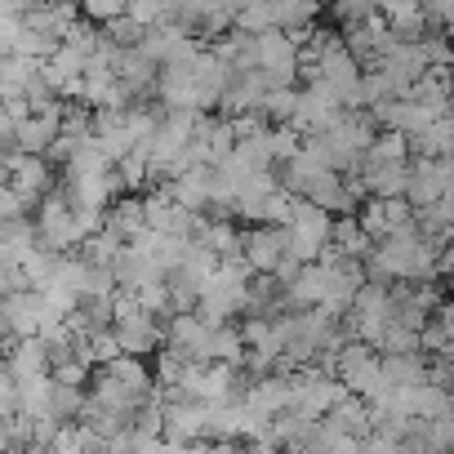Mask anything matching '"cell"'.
Segmentation results:
<instances>
[{
  "label": "cell",
  "instance_id": "1",
  "mask_svg": "<svg viewBox=\"0 0 454 454\" xmlns=\"http://www.w3.org/2000/svg\"><path fill=\"white\" fill-rule=\"evenodd\" d=\"M365 277L383 281V286H410V281H441L436 277V246L419 232H401V237H383L374 241L370 259H365Z\"/></svg>",
  "mask_w": 454,
  "mask_h": 454
},
{
  "label": "cell",
  "instance_id": "2",
  "mask_svg": "<svg viewBox=\"0 0 454 454\" xmlns=\"http://www.w3.org/2000/svg\"><path fill=\"white\" fill-rule=\"evenodd\" d=\"M330 232H334V214H325L321 205L299 196V205L286 223V254H294L299 263H317L330 246Z\"/></svg>",
  "mask_w": 454,
  "mask_h": 454
},
{
  "label": "cell",
  "instance_id": "3",
  "mask_svg": "<svg viewBox=\"0 0 454 454\" xmlns=\"http://www.w3.org/2000/svg\"><path fill=\"white\" fill-rule=\"evenodd\" d=\"M387 321H392V286H383V281H370V277H365V286L356 290V299H352V308H348L343 325H348V334H352V339H361V343H370V348H374V339L387 330Z\"/></svg>",
  "mask_w": 454,
  "mask_h": 454
},
{
  "label": "cell",
  "instance_id": "4",
  "mask_svg": "<svg viewBox=\"0 0 454 454\" xmlns=\"http://www.w3.org/2000/svg\"><path fill=\"white\" fill-rule=\"evenodd\" d=\"M339 112H343V98H339L330 85L308 81V85L299 90V107H294L290 129H299L303 138H308V134H325V129L339 121Z\"/></svg>",
  "mask_w": 454,
  "mask_h": 454
},
{
  "label": "cell",
  "instance_id": "5",
  "mask_svg": "<svg viewBox=\"0 0 454 454\" xmlns=\"http://www.w3.org/2000/svg\"><path fill=\"white\" fill-rule=\"evenodd\" d=\"M156 98H160L165 107H187V112L214 107V98L200 90L192 63H169V67H160V76H156Z\"/></svg>",
  "mask_w": 454,
  "mask_h": 454
},
{
  "label": "cell",
  "instance_id": "6",
  "mask_svg": "<svg viewBox=\"0 0 454 454\" xmlns=\"http://www.w3.org/2000/svg\"><path fill=\"white\" fill-rule=\"evenodd\" d=\"M112 334H116V343H121L125 356H147V352H160V348H165V325H160V317H152V312H143V308H134L129 317H121V321L112 325Z\"/></svg>",
  "mask_w": 454,
  "mask_h": 454
},
{
  "label": "cell",
  "instance_id": "7",
  "mask_svg": "<svg viewBox=\"0 0 454 454\" xmlns=\"http://www.w3.org/2000/svg\"><path fill=\"white\" fill-rule=\"evenodd\" d=\"M374 67L387 76L392 94H396V98H405V94H410V85H414V81L427 72V59H423V45H419V41H414V45L396 41V45H392V50H387L379 63H374Z\"/></svg>",
  "mask_w": 454,
  "mask_h": 454
},
{
  "label": "cell",
  "instance_id": "8",
  "mask_svg": "<svg viewBox=\"0 0 454 454\" xmlns=\"http://www.w3.org/2000/svg\"><path fill=\"white\" fill-rule=\"evenodd\" d=\"M209 334H214V321H205L196 308H192V312H174V317L165 321V348L183 352L187 361H205Z\"/></svg>",
  "mask_w": 454,
  "mask_h": 454
},
{
  "label": "cell",
  "instance_id": "9",
  "mask_svg": "<svg viewBox=\"0 0 454 454\" xmlns=\"http://www.w3.org/2000/svg\"><path fill=\"white\" fill-rule=\"evenodd\" d=\"M241 259L254 272H277V263L286 259V227H272V223L246 227L241 232Z\"/></svg>",
  "mask_w": 454,
  "mask_h": 454
},
{
  "label": "cell",
  "instance_id": "10",
  "mask_svg": "<svg viewBox=\"0 0 454 454\" xmlns=\"http://www.w3.org/2000/svg\"><path fill=\"white\" fill-rule=\"evenodd\" d=\"M63 112H67V103H59V107L45 112V116H23V121L14 125V152H23V156H45V152L54 147V138L63 134Z\"/></svg>",
  "mask_w": 454,
  "mask_h": 454
},
{
  "label": "cell",
  "instance_id": "11",
  "mask_svg": "<svg viewBox=\"0 0 454 454\" xmlns=\"http://www.w3.org/2000/svg\"><path fill=\"white\" fill-rule=\"evenodd\" d=\"M5 169H10V187L32 205L36 196L45 200L50 196V183H54V174H50V160L45 156H23V152H14V156H5Z\"/></svg>",
  "mask_w": 454,
  "mask_h": 454
},
{
  "label": "cell",
  "instance_id": "12",
  "mask_svg": "<svg viewBox=\"0 0 454 454\" xmlns=\"http://www.w3.org/2000/svg\"><path fill=\"white\" fill-rule=\"evenodd\" d=\"M112 277H116L121 290H143V286H152V281H165V268H160L156 259H147L143 250L121 246V254H116V263H112Z\"/></svg>",
  "mask_w": 454,
  "mask_h": 454
},
{
  "label": "cell",
  "instance_id": "13",
  "mask_svg": "<svg viewBox=\"0 0 454 454\" xmlns=\"http://www.w3.org/2000/svg\"><path fill=\"white\" fill-rule=\"evenodd\" d=\"M427 365H432V356H423V352H396V356H379L383 383H387L392 392L427 383Z\"/></svg>",
  "mask_w": 454,
  "mask_h": 454
},
{
  "label": "cell",
  "instance_id": "14",
  "mask_svg": "<svg viewBox=\"0 0 454 454\" xmlns=\"http://www.w3.org/2000/svg\"><path fill=\"white\" fill-rule=\"evenodd\" d=\"M334 259H352V263H365L370 259V250H374V241H370V232L356 223V218H334V232H330V246H325Z\"/></svg>",
  "mask_w": 454,
  "mask_h": 454
},
{
  "label": "cell",
  "instance_id": "15",
  "mask_svg": "<svg viewBox=\"0 0 454 454\" xmlns=\"http://www.w3.org/2000/svg\"><path fill=\"white\" fill-rule=\"evenodd\" d=\"M10 361H5V370L14 374V379H32V374H50V348H45V339L41 334H32V339H10V352H5Z\"/></svg>",
  "mask_w": 454,
  "mask_h": 454
},
{
  "label": "cell",
  "instance_id": "16",
  "mask_svg": "<svg viewBox=\"0 0 454 454\" xmlns=\"http://www.w3.org/2000/svg\"><path fill=\"white\" fill-rule=\"evenodd\" d=\"M361 187L365 196H379V200H392V196H405V183H410V160L405 165H361Z\"/></svg>",
  "mask_w": 454,
  "mask_h": 454
},
{
  "label": "cell",
  "instance_id": "17",
  "mask_svg": "<svg viewBox=\"0 0 454 454\" xmlns=\"http://www.w3.org/2000/svg\"><path fill=\"white\" fill-rule=\"evenodd\" d=\"M107 232L121 237L125 246L138 241L147 232V214H143V196H121L112 209H107Z\"/></svg>",
  "mask_w": 454,
  "mask_h": 454
},
{
  "label": "cell",
  "instance_id": "18",
  "mask_svg": "<svg viewBox=\"0 0 454 454\" xmlns=\"http://www.w3.org/2000/svg\"><path fill=\"white\" fill-rule=\"evenodd\" d=\"M281 187V178L268 169V174H250L241 187H237V214L241 218H250V223H263V205H268V196Z\"/></svg>",
  "mask_w": 454,
  "mask_h": 454
},
{
  "label": "cell",
  "instance_id": "19",
  "mask_svg": "<svg viewBox=\"0 0 454 454\" xmlns=\"http://www.w3.org/2000/svg\"><path fill=\"white\" fill-rule=\"evenodd\" d=\"M196 241L223 263V259H241V232L227 218H205L200 223V232H196Z\"/></svg>",
  "mask_w": 454,
  "mask_h": 454
},
{
  "label": "cell",
  "instance_id": "20",
  "mask_svg": "<svg viewBox=\"0 0 454 454\" xmlns=\"http://www.w3.org/2000/svg\"><path fill=\"white\" fill-rule=\"evenodd\" d=\"M410 152L414 156H432V160L454 156V112H441L419 138H410Z\"/></svg>",
  "mask_w": 454,
  "mask_h": 454
},
{
  "label": "cell",
  "instance_id": "21",
  "mask_svg": "<svg viewBox=\"0 0 454 454\" xmlns=\"http://www.w3.org/2000/svg\"><path fill=\"white\" fill-rule=\"evenodd\" d=\"M205 361L241 370L246 365V339H241V330L237 325H214V334L205 343Z\"/></svg>",
  "mask_w": 454,
  "mask_h": 454
},
{
  "label": "cell",
  "instance_id": "22",
  "mask_svg": "<svg viewBox=\"0 0 454 454\" xmlns=\"http://www.w3.org/2000/svg\"><path fill=\"white\" fill-rule=\"evenodd\" d=\"M405 98H414L419 107H427V112H450V72H441V67H427L414 85H410V94Z\"/></svg>",
  "mask_w": 454,
  "mask_h": 454
},
{
  "label": "cell",
  "instance_id": "23",
  "mask_svg": "<svg viewBox=\"0 0 454 454\" xmlns=\"http://www.w3.org/2000/svg\"><path fill=\"white\" fill-rule=\"evenodd\" d=\"M325 423L339 432V436H370V405L361 401V396H343L330 414H325Z\"/></svg>",
  "mask_w": 454,
  "mask_h": 454
},
{
  "label": "cell",
  "instance_id": "24",
  "mask_svg": "<svg viewBox=\"0 0 454 454\" xmlns=\"http://www.w3.org/2000/svg\"><path fill=\"white\" fill-rule=\"evenodd\" d=\"M410 160V138L396 134V129H379L361 156V165H405ZM361 174V169H356Z\"/></svg>",
  "mask_w": 454,
  "mask_h": 454
},
{
  "label": "cell",
  "instance_id": "25",
  "mask_svg": "<svg viewBox=\"0 0 454 454\" xmlns=\"http://www.w3.org/2000/svg\"><path fill=\"white\" fill-rule=\"evenodd\" d=\"M50 396H54V374L19 379V414L23 419H50Z\"/></svg>",
  "mask_w": 454,
  "mask_h": 454
},
{
  "label": "cell",
  "instance_id": "26",
  "mask_svg": "<svg viewBox=\"0 0 454 454\" xmlns=\"http://www.w3.org/2000/svg\"><path fill=\"white\" fill-rule=\"evenodd\" d=\"M232 27H237V10L227 5V0H200L192 36H227Z\"/></svg>",
  "mask_w": 454,
  "mask_h": 454
},
{
  "label": "cell",
  "instance_id": "27",
  "mask_svg": "<svg viewBox=\"0 0 454 454\" xmlns=\"http://www.w3.org/2000/svg\"><path fill=\"white\" fill-rule=\"evenodd\" d=\"M294 107H299V90L294 85H277L263 94V116L277 121V125H290L294 121Z\"/></svg>",
  "mask_w": 454,
  "mask_h": 454
},
{
  "label": "cell",
  "instance_id": "28",
  "mask_svg": "<svg viewBox=\"0 0 454 454\" xmlns=\"http://www.w3.org/2000/svg\"><path fill=\"white\" fill-rule=\"evenodd\" d=\"M379 356H396V352H419V330H405L401 321H387V330L374 339Z\"/></svg>",
  "mask_w": 454,
  "mask_h": 454
},
{
  "label": "cell",
  "instance_id": "29",
  "mask_svg": "<svg viewBox=\"0 0 454 454\" xmlns=\"http://www.w3.org/2000/svg\"><path fill=\"white\" fill-rule=\"evenodd\" d=\"M81 410H85V392H81V387H63V383H54L50 419H59V423H76V419H81Z\"/></svg>",
  "mask_w": 454,
  "mask_h": 454
},
{
  "label": "cell",
  "instance_id": "30",
  "mask_svg": "<svg viewBox=\"0 0 454 454\" xmlns=\"http://www.w3.org/2000/svg\"><path fill=\"white\" fill-rule=\"evenodd\" d=\"M272 27H277V19H272L268 0H254V5H246V10L237 14V32H246V36H263V32H272Z\"/></svg>",
  "mask_w": 454,
  "mask_h": 454
},
{
  "label": "cell",
  "instance_id": "31",
  "mask_svg": "<svg viewBox=\"0 0 454 454\" xmlns=\"http://www.w3.org/2000/svg\"><path fill=\"white\" fill-rule=\"evenodd\" d=\"M187 365H192V361H187L183 352L160 348V352H156V383H160V387H178L183 374H187Z\"/></svg>",
  "mask_w": 454,
  "mask_h": 454
},
{
  "label": "cell",
  "instance_id": "32",
  "mask_svg": "<svg viewBox=\"0 0 454 454\" xmlns=\"http://www.w3.org/2000/svg\"><path fill=\"white\" fill-rule=\"evenodd\" d=\"M125 14L143 27H160L169 23V0H125Z\"/></svg>",
  "mask_w": 454,
  "mask_h": 454
},
{
  "label": "cell",
  "instance_id": "33",
  "mask_svg": "<svg viewBox=\"0 0 454 454\" xmlns=\"http://www.w3.org/2000/svg\"><path fill=\"white\" fill-rule=\"evenodd\" d=\"M356 223L370 232V241H383V237H387V209H383V200H379V196H365Z\"/></svg>",
  "mask_w": 454,
  "mask_h": 454
},
{
  "label": "cell",
  "instance_id": "34",
  "mask_svg": "<svg viewBox=\"0 0 454 454\" xmlns=\"http://www.w3.org/2000/svg\"><path fill=\"white\" fill-rule=\"evenodd\" d=\"M103 36H107V41H116L121 50H134V45L147 36V27H143V23H134L129 14H121V19H112V23H107V32H103Z\"/></svg>",
  "mask_w": 454,
  "mask_h": 454
},
{
  "label": "cell",
  "instance_id": "35",
  "mask_svg": "<svg viewBox=\"0 0 454 454\" xmlns=\"http://www.w3.org/2000/svg\"><path fill=\"white\" fill-rule=\"evenodd\" d=\"M330 10H334V19H339L343 27H348V23H365V19L379 14L374 0H330Z\"/></svg>",
  "mask_w": 454,
  "mask_h": 454
},
{
  "label": "cell",
  "instance_id": "36",
  "mask_svg": "<svg viewBox=\"0 0 454 454\" xmlns=\"http://www.w3.org/2000/svg\"><path fill=\"white\" fill-rule=\"evenodd\" d=\"M427 436H432V450L436 454H454V410L441 414V419H432L427 423Z\"/></svg>",
  "mask_w": 454,
  "mask_h": 454
},
{
  "label": "cell",
  "instance_id": "37",
  "mask_svg": "<svg viewBox=\"0 0 454 454\" xmlns=\"http://www.w3.org/2000/svg\"><path fill=\"white\" fill-rule=\"evenodd\" d=\"M50 374H54V383H63V387H85V383H90V365L76 361V356H72V361H59Z\"/></svg>",
  "mask_w": 454,
  "mask_h": 454
},
{
  "label": "cell",
  "instance_id": "38",
  "mask_svg": "<svg viewBox=\"0 0 454 454\" xmlns=\"http://www.w3.org/2000/svg\"><path fill=\"white\" fill-rule=\"evenodd\" d=\"M379 5V14L387 19V23H401V19H410V14H423V0H374Z\"/></svg>",
  "mask_w": 454,
  "mask_h": 454
},
{
  "label": "cell",
  "instance_id": "39",
  "mask_svg": "<svg viewBox=\"0 0 454 454\" xmlns=\"http://www.w3.org/2000/svg\"><path fill=\"white\" fill-rule=\"evenodd\" d=\"M14 414H19V379L0 370V419H14Z\"/></svg>",
  "mask_w": 454,
  "mask_h": 454
},
{
  "label": "cell",
  "instance_id": "40",
  "mask_svg": "<svg viewBox=\"0 0 454 454\" xmlns=\"http://www.w3.org/2000/svg\"><path fill=\"white\" fill-rule=\"evenodd\" d=\"M81 10L107 27L112 19H121V14H125V0H81Z\"/></svg>",
  "mask_w": 454,
  "mask_h": 454
},
{
  "label": "cell",
  "instance_id": "41",
  "mask_svg": "<svg viewBox=\"0 0 454 454\" xmlns=\"http://www.w3.org/2000/svg\"><path fill=\"white\" fill-rule=\"evenodd\" d=\"M227 5H232V10H237V14H241V10H246V5H254V0H227Z\"/></svg>",
  "mask_w": 454,
  "mask_h": 454
},
{
  "label": "cell",
  "instance_id": "42",
  "mask_svg": "<svg viewBox=\"0 0 454 454\" xmlns=\"http://www.w3.org/2000/svg\"><path fill=\"white\" fill-rule=\"evenodd\" d=\"M450 112H454V72H450Z\"/></svg>",
  "mask_w": 454,
  "mask_h": 454
},
{
  "label": "cell",
  "instance_id": "43",
  "mask_svg": "<svg viewBox=\"0 0 454 454\" xmlns=\"http://www.w3.org/2000/svg\"><path fill=\"white\" fill-rule=\"evenodd\" d=\"M5 147H10V143H5V138H0V160H5V156H10V152H5Z\"/></svg>",
  "mask_w": 454,
  "mask_h": 454
},
{
  "label": "cell",
  "instance_id": "44",
  "mask_svg": "<svg viewBox=\"0 0 454 454\" xmlns=\"http://www.w3.org/2000/svg\"><path fill=\"white\" fill-rule=\"evenodd\" d=\"M450 410H454V383H450Z\"/></svg>",
  "mask_w": 454,
  "mask_h": 454
},
{
  "label": "cell",
  "instance_id": "45",
  "mask_svg": "<svg viewBox=\"0 0 454 454\" xmlns=\"http://www.w3.org/2000/svg\"><path fill=\"white\" fill-rule=\"evenodd\" d=\"M450 370H454V352H450Z\"/></svg>",
  "mask_w": 454,
  "mask_h": 454
}]
</instances>
